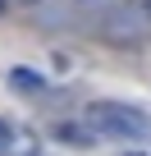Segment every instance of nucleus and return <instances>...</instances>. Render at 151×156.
Listing matches in <instances>:
<instances>
[{
  "label": "nucleus",
  "instance_id": "423d86ee",
  "mask_svg": "<svg viewBox=\"0 0 151 156\" xmlns=\"http://www.w3.org/2000/svg\"><path fill=\"white\" fill-rule=\"evenodd\" d=\"M133 9H137V14H142V23L151 28V0H133Z\"/></svg>",
  "mask_w": 151,
  "mask_h": 156
},
{
  "label": "nucleus",
  "instance_id": "20e7f679",
  "mask_svg": "<svg viewBox=\"0 0 151 156\" xmlns=\"http://www.w3.org/2000/svg\"><path fill=\"white\" fill-rule=\"evenodd\" d=\"M9 87L14 92H28V97H41L46 92V78L32 73V69H9Z\"/></svg>",
  "mask_w": 151,
  "mask_h": 156
},
{
  "label": "nucleus",
  "instance_id": "39448f33",
  "mask_svg": "<svg viewBox=\"0 0 151 156\" xmlns=\"http://www.w3.org/2000/svg\"><path fill=\"white\" fill-rule=\"evenodd\" d=\"M0 156H41V142L32 133H9V142L0 147Z\"/></svg>",
  "mask_w": 151,
  "mask_h": 156
},
{
  "label": "nucleus",
  "instance_id": "0eeeda50",
  "mask_svg": "<svg viewBox=\"0 0 151 156\" xmlns=\"http://www.w3.org/2000/svg\"><path fill=\"white\" fill-rule=\"evenodd\" d=\"M9 133H14V129H9L5 119H0V147H5V142H9Z\"/></svg>",
  "mask_w": 151,
  "mask_h": 156
},
{
  "label": "nucleus",
  "instance_id": "f03ea898",
  "mask_svg": "<svg viewBox=\"0 0 151 156\" xmlns=\"http://www.w3.org/2000/svg\"><path fill=\"white\" fill-rule=\"evenodd\" d=\"M146 32V23H142V14L128 5V9H119V14H110L105 19V28H101V37L105 41H119V46H133L137 37Z\"/></svg>",
  "mask_w": 151,
  "mask_h": 156
},
{
  "label": "nucleus",
  "instance_id": "6e6552de",
  "mask_svg": "<svg viewBox=\"0 0 151 156\" xmlns=\"http://www.w3.org/2000/svg\"><path fill=\"white\" fill-rule=\"evenodd\" d=\"M5 9H9V0H0V14H5Z\"/></svg>",
  "mask_w": 151,
  "mask_h": 156
},
{
  "label": "nucleus",
  "instance_id": "1a4fd4ad",
  "mask_svg": "<svg viewBox=\"0 0 151 156\" xmlns=\"http://www.w3.org/2000/svg\"><path fill=\"white\" fill-rule=\"evenodd\" d=\"M124 156H146V151H124Z\"/></svg>",
  "mask_w": 151,
  "mask_h": 156
},
{
  "label": "nucleus",
  "instance_id": "f257e3e1",
  "mask_svg": "<svg viewBox=\"0 0 151 156\" xmlns=\"http://www.w3.org/2000/svg\"><path fill=\"white\" fill-rule=\"evenodd\" d=\"M87 124L101 138H124V142H137V138L151 133V115L137 110V106H124V101H92L87 106Z\"/></svg>",
  "mask_w": 151,
  "mask_h": 156
},
{
  "label": "nucleus",
  "instance_id": "7ed1b4c3",
  "mask_svg": "<svg viewBox=\"0 0 151 156\" xmlns=\"http://www.w3.org/2000/svg\"><path fill=\"white\" fill-rule=\"evenodd\" d=\"M55 138H60V142H69V147H96V142H101V133H96L92 124H78V119L55 124Z\"/></svg>",
  "mask_w": 151,
  "mask_h": 156
}]
</instances>
